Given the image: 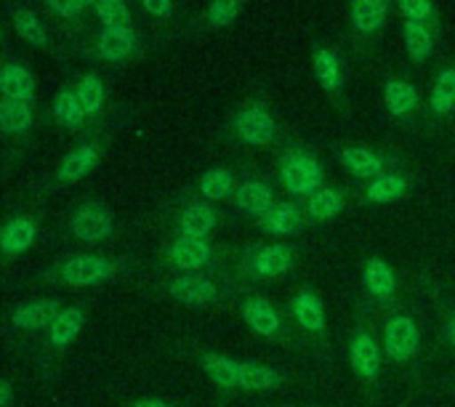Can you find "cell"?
Wrapping results in <instances>:
<instances>
[{
	"label": "cell",
	"mask_w": 455,
	"mask_h": 407,
	"mask_svg": "<svg viewBox=\"0 0 455 407\" xmlns=\"http://www.w3.org/2000/svg\"><path fill=\"white\" fill-rule=\"evenodd\" d=\"M280 181L296 197H312L325 187V168L323 163L307 149H291L280 160Z\"/></svg>",
	"instance_id": "obj_1"
},
{
	"label": "cell",
	"mask_w": 455,
	"mask_h": 407,
	"mask_svg": "<svg viewBox=\"0 0 455 407\" xmlns=\"http://www.w3.org/2000/svg\"><path fill=\"white\" fill-rule=\"evenodd\" d=\"M69 232L83 245H99L115 232V213L99 200L80 203L69 216Z\"/></svg>",
	"instance_id": "obj_2"
},
{
	"label": "cell",
	"mask_w": 455,
	"mask_h": 407,
	"mask_svg": "<svg viewBox=\"0 0 455 407\" xmlns=\"http://www.w3.org/2000/svg\"><path fill=\"white\" fill-rule=\"evenodd\" d=\"M115 264L107 256H72L56 267V280L69 288H96L115 277Z\"/></svg>",
	"instance_id": "obj_3"
},
{
	"label": "cell",
	"mask_w": 455,
	"mask_h": 407,
	"mask_svg": "<svg viewBox=\"0 0 455 407\" xmlns=\"http://www.w3.org/2000/svg\"><path fill=\"white\" fill-rule=\"evenodd\" d=\"M232 133L251 147H267L277 139V120L261 104H248L235 112Z\"/></svg>",
	"instance_id": "obj_4"
},
{
	"label": "cell",
	"mask_w": 455,
	"mask_h": 407,
	"mask_svg": "<svg viewBox=\"0 0 455 407\" xmlns=\"http://www.w3.org/2000/svg\"><path fill=\"white\" fill-rule=\"evenodd\" d=\"M421 349V331L411 315H392L384 325V352L395 363H408Z\"/></svg>",
	"instance_id": "obj_5"
},
{
	"label": "cell",
	"mask_w": 455,
	"mask_h": 407,
	"mask_svg": "<svg viewBox=\"0 0 455 407\" xmlns=\"http://www.w3.org/2000/svg\"><path fill=\"white\" fill-rule=\"evenodd\" d=\"M168 296L184 307H192V309H200V307H211L219 301V285L208 277V275H200V272H192V275H179L173 277L168 285H165Z\"/></svg>",
	"instance_id": "obj_6"
},
{
	"label": "cell",
	"mask_w": 455,
	"mask_h": 407,
	"mask_svg": "<svg viewBox=\"0 0 455 407\" xmlns=\"http://www.w3.org/2000/svg\"><path fill=\"white\" fill-rule=\"evenodd\" d=\"M293 261H296L293 245H288V243H269V245H261V248L253 251V256L248 259V272L253 277H261V280H275V277L291 272Z\"/></svg>",
	"instance_id": "obj_7"
},
{
	"label": "cell",
	"mask_w": 455,
	"mask_h": 407,
	"mask_svg": "<svg viewBox=\"0 0 455 407\" xmlns=\"http://www.w3.org/2000/svg\"><path fill=\"white\" fill-rule=\"evenodd\" d=\"M168 264H173L176 269H181V275H192L205 269L208 264H213V245L208 240H195V237H176L168 251Z\"/></svg>",
	"instance_id": "obj_8"
},
{
	"label": "cell",
	"mask_w": 455,
	"mask_h": 407,
	"mask_svg": "<svg viewBox=\"0 0 455 407\" xmlns=\"http://www.w3.org/2000/svg\"><path fill=\"white\" fill-rule=\"evenodd\" d=\"M349 363H352V371L365 381H373L381 373V347L363 328L355 331L349 339Z\"/></svg>",
	"instance_id": "obj_9"
},
{
	"label": "cell",
	"mask_w": 455,
	"mask_h": 407,
	"mask_svg": "<svg viewBox=\"0 0 455 407\" xmlns=\"http://www.w3.org/2000/svg\"><path fill=\"white\" fill-rule=\"evenodd\" d=\"M99 165V144L96 141H83L77 147H72L59 168H56V181L59 184H77L80 179H85L93 168Z\"/></svg>",
	"instance_id": "obj_10"
},
{
	"label": "cell",
	"mask_w": 455,
	"mask_h": 407,
	"mask_svg": "<svg viewBox=\"0 0 455 407\" xmlns=\"http://www.w3.org/2000/svg\"><path fill=\"white\" fill-rule=\"evenodd\" d=\"M235 203H237V208L245 216L259 219V221L277 205L275 192H272V187L264 179H245V181H240L237 192H235Z\"/></svg>",
	"instance_id": "obj_11"
},
{
	"label": "cell",
	"mask_w": 455,
	"mask_h": 407,
	"mask_svg": "<svg viewBox=\"0 0 455 407\" xmlns=\"http://www.w3.org/2000/svg\"><path fill=\"white\" fill-rule=\"evenodd\" d=\"M216 224H219V211H216L211 203L197 200V203H189V205L179 213L176 232H179V237L208 240V235L216 229Z\"/></svg>",
	"instance_id": "obj_12"
},
{
	"label": "cell",
	"mask_w": 455,
	"mask_h": 407,
	"mask_svg": "<svg viewBox=\"0 0 455 407\" xmlns=\"http://www.w3.org/2000/svg\"><path fill=\"white\" fill-rule=\"evenodd\" d=\"M59 312H61V307L56 299H37V301H27V304L16 307L11 315V323L16 331L37 333L43 328H51L53 320L59 317Z\"/></svg>",
	"instance_id": "obj_13"
},
{
	"label": "cell",
	"mask_w": 455,
	"mask_h": 407,
	"mask_svg": "<svg viewBox=\"0 0 455 407\" xmlns=\"http://www.w3.org/2000/svg\"><path fill=\"white\" fill-rule=\"evenodd\" d=\"M240 315L245 320V325L256 333V336H264V339H275L280 336L283 331V320L277 315V309L267 301V299H259V296H251L240 304Z\"/></svg>",
	"instance_id": "obj_14"
},
{
	"label": "cell",
	"mask_w": 455,
	"mask_h": 407,
	"mask_svg": "<svg viewBox=\"0 0 455 407\" xmlns=\"http://www.w3.org/2000/svg\"><path fill=\"white\" fill-rule=\"evenodd\" d=\"M139 35L136 29L128 27H101L99 37H96V51L104 61H125L133 51H136Z\"/></svg>",
	"instance_id": "obj_15"
},
{
	"label": "cell",
	"mask_w": 455,
	"mask_h": 407,
	"mask_svg": "<svg viewBox=\"0 0 455 407\" xmlns=\"http://www.w3.org/2000/svg\"><path fill=\"white\" fill-rule=\"evenodd\" d=\"M37 240V224L32 216H13L0 229V251L5 256H21L27 253Z\"/></svg>",
	"instance_id": "obj_16"
},
{
	"label": "cell",
	"mask_w": 455,
	"mask_h": 407,
	"mask_svg": "<svg viewBox=\"0 0 455 407\" xmlns=\"http://www.w3.org/2000/svg\"><path fill=\"white\" fill-rule=\"evenodd\" d=\"M293 317L307 333L312 336L325 333V304L315 288H301L293 296Z\"/></svg>",
	"instance_id": "obj_17"
},
{
	"label": "cell",
	"mask_w": 455,
	"mask_h": 407,
	"mask_svg": "<svg viewBox=\"0 0 455 407\" xmlns=\"http://www.w3.org/2000/svg\"><path fill=\"white\" fill-rule=\"evenodd\" d=\"M304 221H307V211H301L296 203L283 200L261 219V229L275 237H293L304 229Z\"/></svg>",
	"instance_id": "obj_18"
},
{
	"label": "cell",
	"mask_w": 455,
	"mask_h": 407,
	"mask_svg": "<svg viewBox=\"0 0 455 407\" xmlns=\"http://www.w3.org/2000/svg\"><path fill=\"white\" fill-rule=\"evenodd\" d=\"M0 93L3 99H16V101H32L35 96V75L29 67L21 61H8L0 69Z\"/></svg>",
	"instance_id": "obj_19"
},
{
	"label": "cell",
	"mask_w": 455,
	"mask_h": 407,
	"mask_svg": "<svg viewBox=\"0 0 455 407\" xmlns=\"http://www.w3.org/2000/svg\"><path fill=\"white\" fill-rule=\"evenodd\" d=\"M363 285H365V291H368L373 299L387 301V299H392V296L397 293L395 269H392L384 259L373 256V259H368L365 267H363Z\"/></svg>",
	"instance_id": "obj_20"
},
{
	"label": "cell",
	"mask_w": 455,
	"mask_h": 407,
	"mask_svg": "<svg viewBox=\"0 0 455 407\" xmlns=\"http://www.w3.org/2000/svg\"><path fill=\"white\" fill-rule=\"evenodd\" d=\"M339 160H341V165H344L352 176H357V179L373 181V179L384 176V157L376 155V152L368 149V147H344V149L339 152Z\"/></svg>",
	"instance_id": "obj_21"
},
{
	"label": "cell",
	"mask_w": 455,
	"mask_h": 407,
	"mask_svg": "<svg viewBox=\"0 0 455 407\" xmlns=\"http://www.w3.org/2000/svg\"><path fill=\"white\" fill-rule=\"evenodd\" d=\"M200 365L219 389H227V392L240 389V360L229 355H219V352H208L200 357Z\"/></svg>",
	"instance_id": "obj_22"
},
{
	"label": "cell",
	"mask_w": 455,
	"mask_h": 407,
	"mask_svg": "<svg viewBox=\"0 0 455 407\" xmlns=\"http://www.w3.org/2000/svg\"><path fill=\"white\" fill-rule=\"evenodd\" d=\"M389 11L392 5L387 0H357L349 5V19L360 35H373L387 24Z\"/></svg>",
	"instance_id": "obj_23"
},
{
	"label": "cell",
	"mask_w": 455,
	"mask_h": 407,
	"mask_svg": "<svg viewBox=\"0 0 455 407\" xmlns=\"http://www.w3.org/2000/svg\"><path fill=\"white\" fill-rule=\"evenodd\" d=\"M419 88L411 83V80H403V77H392L387 85H384V104L389 109L392 117H408L416 112L419 107Z\"/></svg>",
	"instance_id": "obj_24"
},
{
	"label": "cell",
	"mask_w": 455,
	"mask_h": 407,
	"mask_svg": "<svg viewBox=\"0 0 455 407\" xmlns=\"http://www.w3.org/2000/svg\"><path fill=\"white\" fill-rule=\"evenodd\" d=\"M85 328V312L80 307H64L53 325L48 328V341L53 349H67Z\"/></svg>",
	"instance_id": "obj_25"
},
{
	"label": "cell",
	"mask_w": 455,
	"mask_h": 407,
	"mask_svg": "<svg viewBox=\"0 0 455 407\" xmlns=\"http://www.w3.org/2000/svg\"><path fill=\"white\" fill-rule=\"evenodd\" d=\"M315 77L323 85V91H328L331 96H339L341 85H344V67H341V56L333 48H317L315 59Z\"/></svg>",
	"instance_id": "obj_26"
},
{
	"label": "cell",
	"mask_w": 455,
	"mask_h": 407,
	"mask_svg": "<svg viewBox=\"0 0 455 407\" xmlns=\"http://www.w3.org/2000/svg\"><path fill=\"white\" fill-rule=\"evenodd\" d=\"M35 125V107L32 101L3 99L0 101V128L5 136H24Z\"/></svg>",
	"instance_id": "obj_27"
},
{
	"label": "cell",
	"mask_w": 455,
	"mask_h": 407,
	"mask_svg": "<svg viewBox=\"0 0 455 407\" xmlns=\"http://www.w3.org/2000/svg\"><path fill=\"white\" fill-rule=\"evenodd\" d=\"M8 13H11L13 29H16L29 45H35V48H45V45H48V29H45L43 19H40L32 8H27V5H11Z\"/></svg>",
	"instance_id": "obj_28"
},
{
	"label": "cell",
	"mask_w": 455,
	"mask_h": 407,
	"mask_svg": "<svg viewBox=\"0 0 455 407\" xmlns=\"http://www.w3.org/2000/svg\"><path fill=\"white\" fill-rule=\"evenodd\" d=\"M403 40H405V51L416 64H424L432 53H435V32L429 24H419V21H403Z\"/></svg>",
	"instance_id": "obj_29"
},
{
	"label": "cell",
	"mask_w": 455,
	"mask_h": 407,
	"mask_svg": "<svg viewBox=\"0 0 455 407\" xmlns=\"http://www.w3.org/2000/svg\"><path fill=\"white\" fill-rule=\"evenodd\" d=\"M232 192H237V187H235V176H232L229 168L213 165V168H208V171L200 176V195H203L205 203L227 200Z\"/></svg>",
	"instance_id": "obj_30"
},
{
	"label": "cell",
	"mask_w": 455,
	"mask_h": 407,
	"mask_svg": "<svg viewBox=\"0 0 455 407\" xmlns=\"http://www.w3.org/2000/svg\"><path fill=\"white\" fill-rule=\"evenodd\" d=\"M408 195V181L400 176V173H384L373 181H368L365 187V197L368 203H376V205H389V203H397Z\"/></svg>",
	"instance_id": "obj_31"
},
{
	"label": "cell",
	"mask_w": 455,
	"mask_h": 407,
	"mask_svg": "<svg viewBox=\"0 0 455 407\" xmlns=\"http://www.w3.org/2000/svg\"><path fill=\"white\" fill-rule=\"evenodd\" d=\"M283 384V373L259 363H240V389L243 392H275Z\"/></svg>",
	"instance_id": "obj_32"
},
{
	"label": "cell",
	"mask_w": 455,
	"mask_h": 407,
	"mask_svg": "<svg viewBox=\"0 0 455 407\" xmlns=\"http://www.w3.org/2000/svg\"><path fill=\"white\" fill-rule=\"evenodd\" d=\"M53 117L67 131H77L83 125V120H88L75 88H61L56 93V99H53Z\"/></svg>",
	"instance_id": "obj_33"
},
{
	"label": "cell",
	"mask_w": 455,
	"mask_h": 407,
	"mask_svg": "<svg viewBox=\"0 0 455 407\" xmlns=\"http://www.w3.org/2000/svg\"><path fill=\"white\" fill-rule=\"evenodd\" d=\"M344 205H347L344 192L331 187V184H325L320 192H315L307 200V216H312L317 221H331V219H336L344 211Z\"/></svg>",
	"instance_id": "obj_34"
},
{
	"label": "cell",
	"mask_w": 455,
	"mask_h": 407,
	"mask_svg": "<svg viewBox=\"0 0 455 407\" xmlns=\"http://www.w3.org/2000/svg\"><path fill=\"white\" fill-rule=\"evenodd\" d=\"M75 91H77V99L85 109V117H99L101 109H104V101H107V91H104V83L99 75L93 72H85L77 83H75Z\"/></svg>",
	"instance_id": "obj_35"
},
{
	"label": "cell",
	"mask_w": 455,
	"mask_h": 407,
	"mask_svg": "<svg viewBox=\"0 0 455 407\" xmlns=\"http://www.w3.org/2000/svg\"><path fill=\"white\" fill-rule=\"evenodd\" d=\"M432 112L437 117H448L455 112V67H445L440 69L437 80H435V88H432Z\"/></svg>",
	"instance_id": "obj_36"
},
{
	"label": "cell",
	"mask_w": 455,
	"mask_h": 407,
	"mask_svg": "<svg viewBox=\"0 0 455 407\" xmlns=\"http://www.w3.org/2000/svg\"><path fill=\"white\" fill-rule=\"evenodd\" d=\"M101 21V27H128L131 24V8L120 0H99L91 5Z\"/></svg>",
	"instance_id": "obj_37"
},
{
	"label": "cell",
	"mask_w": 455,
	"mask_h": 407,
	"mask_svg": "<svg viewBox=\"0 0 455 407\" xmlns=\"http://www.w3.org/2000/svg\"><path fill=\"white\" fill-rule=\"evenodd\" d=\"M243 3H232V0H219V3H211L208 11H205V24L208 27H227L232 24L240 13H243Z\"/></svg>",
	"instance_id": "obj_38"
},
{
	"label": "cell",
	"mask_w": 455,
	"mask_h": 407,
	"mask_svg": "<svg viewBox=\"0 0 455 407\" xmlns=\"http://www.w3.org/2000/svg\"><path fill=\"white\" fill-rule=\"evenodd\" d=\"M397 8L405 16V21H419V24H429L440 13V8L429 0H403Z\"/></svg>",
	"instance_id": "obj_39"
},
{
	"label": "cell",
	"mask_w": 455,
	"mask_h": 407,
	"mask_svg": "<svg viewBox=\"0 0 455 407\" xmlns=\"http://www.w3.org/2000/svg\"><path fill=\"white\" fill-rule=\"evenodd\" d=\"M91 5L83 3V0H64V3H48V11L56 13V16H64V19H75L80 13H85Z\"/></svg>",
	"instance_id": "obj_40"
},
{
	"label": "cell",
	"mask_w": 455,
	"mask_h": 407,
	"mask_svg": "<svg viewBox=\"0 0 455 407\" xmlns=\"http://www.w3.org/2000/svg\"><path fill=\"white\" fill-rule=\"evenodd\" d=\"M141 8H144L149 16H160V19H165V16L173 13V3H168V0H144Z\"/></svg>",
	"instance_id": "obj_41"
},
{
	"label": "cell",
	"mask_w": 455,
	"mask_h": 407,
	"mask_svg": "<svg viewBox=\"0 0 455 407\" xmlns=\"http://www.w3.org/2000/svg\"><path fill=\"white\" fill-rule=\"evenodd\" d=\"M443 336H445V341L455 347V312L448 317V323H445V328H443Z\"/></svg>",
	"instance_id": "obj_42"
},
{
	"label": "cell",
	"mask_w": 455,
	"mask_h": 407,
	"mask_svg": "<svg viewBox=\"0 0 455 407\" xmlns=\"http://www.w3.org/2000/svg\"><path fill=\"white\" fill-rule=\"evenodd\" d=\"M13 405V392H11V384H0V407Z\"/></svg>",
	"instance_id": "obj_43"
},
{
	"label": "cell",
	"mask_w": 455,
	"mask_h": 407,
	"mask_svg": "<svg viewBox=\"0 0 455 407\" xmlns=\"http://www.w3.org/2000/svg\"><path fill=\"white\" fill-rule=\"evenodd\" d=\"M131 407H171L165 400H160V397H147V400H139V403H133Z\"/></svg>",
	"instance_id": "obj_44"
}]
</instances>
